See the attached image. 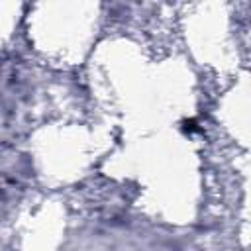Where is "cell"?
<instances>
[{
  "label": "cell",
  "instance_id": "1",
  "mask_svg": "<svg viewBox=\"0 0 251 251\" xmlns=\"http://www.w3.org/2000/svg\"><path fill=\"white\" fill-rule=\"evenodd\" d=\"M183 130H184V132H196L198 126H196L194 120H184V122H183Z\"/></svg>",
  "mask_w": 251,
  "mask_h": 251
}]
</instances>
